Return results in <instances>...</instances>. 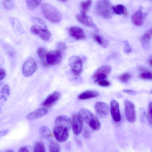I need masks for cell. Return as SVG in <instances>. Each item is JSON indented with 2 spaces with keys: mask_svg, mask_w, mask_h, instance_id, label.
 <instances>
[{
  "mask_svg": "<svg viewBox=\"0 0 152 152\" xmlns=\"http://www.w3.org/2000/svg\"><path fill=\"white\" fill-rule=\"evenodd\" d=\"M61 94L58 91H55L48 96L43 101L42 106L44 107H50L54 105L60 97Z\"/></svg>",
  "mask_w": 152,
  "mask_h": 152,
  "instance_id": "cell-12",
  "label": "cell"
},
{
  "mask_svg": "<svg viewBox=\"0 0 152 152\" xmlns=\"http://www.w3.org/2000/svg\"><path fill=\"white\" fill-rule=\"evenodd\" d=\"M83 125V121L79 114L75 113L71 117V126L74 134L78 135L81 132Z\"/></svg>",
  "mask_w": 152,
  "mask_h": 152,
  "instance_id": "cell-8",
  "label": "cell"
},
{
  "mask_svg": "<svg viewBox=\"0 0 152 152\" xmlns=\"http://www.w3.org/2000/svg\"><path fill=\"white\" fill-rule=\"evenodd\" d=\"M139 77L142 79L150 80L152 79V74L151 72L148 70L142 72L139 75Z\"/></svg>",
  "mask_w": 152,
  "mask_h": 152,
  "instance_id": "cell-32",
  "label": "cell"
},
{
  "mask_svg": "<svg viewBox=\"0 0 152 152\" xmlns=\"http://www.w3.org/2000/svg\"><path fill=\"white\" fill-rule=\"evenodd\" d=\"M33 152H46L45 145L42 141L36 142L34 145Z\"/></svg>",
  "mask_w": 152,
  "mask_h": 152,
  "instance_id": "cell-29",
  "label": "cell"
},
{
  "mask_svg": "<svg viewBox=\"0 0 152 152\" xmlns=\"http://www.w3.org/2000/svg\"><path fill=\"white\" fill-rule=\"evenodd\" d=\"M92 1L87 0L82 1L80 2L81 8L80 13L86 14L88 11L92 3Z\"/></svg>",
  "mask_w": 152,
  "mask_h": 152,
  "instance_id": "cell-27",
  "label": "cell"
},
{
  "mask_svg": "<svg viewBox=\"0 0 152 152\" xmlns=\"http://www.w3.org/2000/svg\"><path fill=\"white\" fill-rule=\"evenodd\" d=\"M60 1H61L62 2H66L67 1V0H60Z\"/></svg>",
  "mask_w": 152,
  "mask_h": 152,
  "instance_id": "cell-46",
  "label": "cell"
},
{
  "mask_svg": "<svg viewBox=\"0 0 152 152\" xmlns=\"http://www.w3.org/2000/svg\"><path fill=\"white\" fill-rule=\"evenodd\" d=\"M5 73L2 69H0V81L2 80L5 77Z\"/></svg>",
  "mask_w": 152,
  "mask_h": 152,
  "instance_id": "cell-42",
  "label": "cell"
},
{
  "mask_svg": "<svg viewBox=\"0 0 152 152\" xmlns=\"http://www.w3.org/2000/svg\"><path fill=\"white\" fill-rule=\"evenodd\" d=\"M112 4L108 0L98 1L96 5V9L97 13L106 19L110 18L113 14Z\"/></svg>",
  "mask_w": 152,
  "mask_h": 152,
  "instance_id": "cell-2",
  "label": "cell"
},
{
  "mask_svg": "<svg viewBox=\"0 0 152 152\" xmlns=\"http://www.w3.org/2000/svg\"><path fill=\"white\" fill-rule=\"evenodd\" d=\"M92 36L96 42L102 47L106 48L109 45V41L103 36L97 34L93 33Z\"/></svg>",
  "mask_w": 152,
  "mask_h": 152,
  "instance_id": "cell-20",
  "label": "cell"
},
{
  "mask_svg": "<svg viewBox=\"0 0 152 152\" xmlns=\"http://www.w3.org/2000/svg\"><path fill=\"white\" fill-rule=\"evenodd\" d=\"M0 93L1 97L7 100L10 93V89L7 84L5 85L1 88Z\"/></svg>",
  "mask_w": 152,
  "mask_h": 152,
  "instance_id": "cell-31",
  "label": "cell"
},
{
  "mask_svg": "<svg viewBox=\"0 0 152 152\" xmlns=\"http://www.w3.org/2000/svg\"><path fill=\"white\" fill-rule=\"evenodd\" d=\"M124 93L132 95H135L136 94V92L133 90L126 89L123 91Z\"/></svg>",
  "mask_w": 152,
  "mask_h": 152,
  "instance_id": "cell-41",
  "label": "cell"
},
{
  "mask_svg": "<svg viewBox=\"0 0 152 152\" xmlns=\"http://www.w3.org/2000/svg\"><path fill=\"white\" fill-rule=\"evenodd\" d=\"M82 132L83 136L85 138L88 139L90 138V135L87 128L84 127L83 128Z\"/></svg>",
  "mask_w": 152,
  "mask_h": 152,
  "instance_id": "cell-38",
  "label": "cell"
},
{
  "mask_svg": "<svg viewBox=\"0 0 152 152\" xmlns=\"http://www.w3.org/2000/svg\"><path fill=\"white\" fill-rule=\"evenodd\" d=\"M0 152H2L1 151H0Z\"/></svg>",
  "mask_w": 152,
  "mask_h": 152,
  "instance_id": "cell-47",
  "label": "cell"
},
{
  "mask_svg": "<svg viewBox=\"0 0 152 152\" xmlns=\"http://www.w3.org/2000/svg\"><path fill=\"white\" fill-rule=\"evenodd\" d=\"M48 149L49 152H60L61 147L56 142L51 141L49 143Z\"/></svg>",
  "mask_w": 152,
  "mask_h": 152,
  "instance_id": "cell-28",
  "label": "cell"
},
{
  "mask_svg": "<svg viewBox=\"0 0 152 152\" xmlns=\"http://www.w3.org/2000/svg\"><path fill=\"white\" fill-rule=\"evenodd\" d=\"M69 64L75 75L78 76L81 73L83 70V63L80 57L76 56L71 57L69 60Z\"/></svg>",
  "mask_w": 152,
  "mask_h": 152,
  "instance_id": "cell-4",
  "label": "cell"
},
{
  "mask_svg": "<svg viewBox=\"0 0 152 152\" xmlns=\"http://www.w3.org/2000/svg\"><path fill=\"white\" fill-rule=\"evenodd\" d=\"M79 115L83 121L88 125L93 119L94 116L89 110L85 108H82L80 110Z\"/></svg>",
  "mask_w": 152,
  "mask_h": 152,
  "instance_id": "cell-19",
  "label": "cell"
},
{
  "mask_svg": "<svg viewBox=\"0 0 152 152\" xmlns=\"http://www.w3.org/2000/svg\"><path fill=\"white\" fill-rule=\"evenodd\" d=\"M70 35L76 40H81L86 38V36L83 30L77 26L71 27L69 29Z\"/></svg>",
  "mask_w": 152,
  "mask_h": 152,
  "instance_id": "cell-14",
  "label": "cell"
},
{
  "mask_svg": "<svg viewBox=\"0 0 152 152\" xmlns=\"http://www.w3.org/2000/svg\"><path fill=\"white\" fill-rule=\"evenodd\" d=\"M76 18L80 23L85 26L92 28L96 31H99V29L94 22L92 18L87 15L86 14L81 13L77 14L76 15Z\"/></svg>",
  "mask_w": 152,
  "mask_h": 152,
  "instance_id": "cell-11",
  "label": "cell"
},
{
  "mask_svg": "<svg viewBox=\"0 0 152 152\" xmlns=\"http://www.w3.org/2000/svg\"><path fill=\"white\" fill-rule=\"evenodd\" d=\"M57 50L62 54L66 50V46L64 42H58L57 44Z\"/></svg>",
  "mask_w": 152,
  "mask_h": 152,
  "instance_id": "cell-34",
  "label": "cell"
},
{
  "mask_svg": "<svg viewBox=\"0 0 152 152\" xmlns=\"http://www.w3.org/2000/svg\"><path fill=\"white\" fill-rule=\"evenodd\" d=\"M37 64L36 61L31 58L27 59L24 62L22 66V74L25 77H28L33 74L36 70Z\"/></svg>",
  "mask_w": 152,
  "mask_h": 152,
  "instance_id": "cell-9",
  "label": "cell"
},
{
  "mask_svg": "<svg viewBox=\"0 0 152 152\" xmlns=\"http://www.w3.org/2000/svg\"><path fill=\"white\" fill-rule=\"evenodd\" d=\"M113 10L117 14L123 15L125 17L127 16V12L126 7L123 4H118L113 6Z\"/></svg>",
  "mask_w": 152,
  "mask_h": 152,
  "instance_id": "cell-24",
  "label": "cell"
},
{
  "mask_svg": "<svg viewBox=\"0 0 152 152\" xmlns=\"http://www.w3.org/2000/svg\"><path fill=\"white\" fill-rule=\"evenodd\" d=\"M124 51L126 54L130 53L132 51V48L127 40H125L124 42Z\"/></svg>",
  "mask_w": 152,
  "mask_h": 152,
  "instance_id": "cell-35",
  "label": "cell"
},
{
  "mask_svg": "<svg viewBox=\"0 0 152 152\" xmlns=\"http://www.w3.org/2000/svg\"><path fill=\"white\" fill-rule=\"evenodd\" d=\"M145 15V14L143 12L142 8H140L132 16V23L137 26H141L143 24Z\"/></svg>",
  "mask_w": 152,
  "mask_h": 152,
  "instance_id": "cell-16",
  "label": "cell"
},
{
  "mask_svg": "<svg viewBox=\"0 0 152 152\" xmlns=\"http://www.w3.org/2000/svg\"><path fill=\"white\" fill-rule=\"evenodd\" d=\"M18 152H29L27 148L25 147L20 148Z\"/></svg>",
  "mask_w": 152,
  "mask_h": 152,
  "instance_id": "cell-43",
  "label": "cell"
},
{
  "mask_svg": "<svg viewBox=\"0 0 152 152\" xmlns=\"http://www.w3.org/2000/svg\"><path fill=\"white\" fill-rule=\"evenodd\" d=\"M69 130L67 128L58 126H55L53 129L54 136L58 142H62L66 141L69 135Z\"/></svg>",
  "mask_w": 152,
  "mask_h": 152,
  "instance_id": "cell-6",
  "label": "cell"
},
{
  "mask_svg": "<svg viewBox=\"0 0 152 152\" xmlns=\"http://www.w3.org/2000/svg\"><path fill=\"white\" fill-rule=\"evenodd\" d=\"M110 112L112 117L115 122H119L121 120L119 104L116 100H112L110 105Z\"/></svg>",
  "mask_w": 152,
  "mask_h": 152,
  "instance_id": "cell-15",
  "label": "cell"
},
{
  "mask_svg": "<svg viewBox=\"0 0 152 152\" xmlns=\"http://www.w3.org/2000/svg\"><path fill=\"white\" fill-rule=\"evenodd\" d=\"M132 77V75L129 73L124 72L118 77L119 80L124 82L129 81Z\"/></svg>",
  "mask_w": 152,
  "mask_h": 152,
  "instance_id": "cell-33",
  "label": "cell"
},
{
  "mask_svg": "<svg viewBox=\"0 0 152 152\" xmlns=\"http://www.w3.org/2000/svg\"><path fill=\"white\" fill-rule=\"evenodd\" d=\"M88 126L91 129L95 131L99 130L101 127V124L100 121L97 117L94 115L93 119Z\"/></svg>",
  "mask_w": 152,
  "mask_h": 152,
  "instance_id": "cell-25",
  "label": "cell"
},
{
  "mask_svg": "<svg viewBox=\"0 0 152 152\" xmlns=\"http://www.w3.org/2000/svg\"><path fill=\"white\" fill-rule=\"evenodd\" d=\"M95 110L97 113L101 117H106L109 112L108 105L104 102H98L95 105Z\"/></svg>",
  "mask_w": 152,
  "mask_h": 152,
  "instance_id": "cell-13",
  "label": "cell"
},
{
  "mask_svg": "<svg viewBox=\"0 0 152 152\" xmlns=\"http://www.w3.org/2000/svg\"><path fill=\"white\" fill-rule=\"evenodd\" d=\"M54 124L55 126H63L69 130L71 127V119L67 115H59L56 118Z\"/></svg>",
  "mask_w": 152,
  "mask_h": 152,
  "instance_id": "cell-17",
  "label": "cell"
},
{
  "mask_svg": "<svg viewBox=\"0 0 152 152\" xmlns=\"http://www.w3.org/2000/svg\"><path fill=\"white\" fill-rule=\"evenodd\" d=\"M152 36L151 29L145 33L141 38V42L143 48L147 49L149 48Z\"/></svg>",
  "mask_w": 152,
  "mask_h": 152,
  "instance_id": "cell-21",
  "label": "cell"
},
{
  "mask_svg": "<svg viewBox=\"0 0 152 152\" xmlns=\"http://www.w3.org/2000/svg\"><path fill=\"white\" fill-rule=\"evenodd\" d=\"M41 8L43 15L50 21L58 23L62 19V15L61 12L53 5L44 3L42 4Z\"/></svg>",
  "mask_w": 152,
  "mask_h": 152,
  "instance_id": "cell-1",
  "label": "cell"
},
{
  "mask_svg": "<svg viewBox=\"0 0 152 152\" xmlns=\"http://www.w3.org/2000/svg\"><path fill=\"white\" fill-rule=\"evenodd\" d=\"M5 152H14V151L12 150H8L6 151Z\"/></svg>",
  "mask_w": 152,
  "mask_h": 152,
  "instance_id": "cell-45",
  "label": "cell"
},
{
  "mask_svg": "<svg viewBox=\"0 0 152 152\" xmlns=\"http://www.w3.org/2000/svg\"><path fill=\"white\" fill-rule=\"evenodd\" d=\"M30 31L33 34L38 35L45 41L49 40L51 36V33L47 28L38 25L32 26L30 28Z\"/></svg>",
  "mask_w": 152,
  "mask_h": 152,
  "instance_id": "cell-7",
  "label": "cell"
},
{
  "mask_svg": "<svg viewBox=\"0 0 152 152\" xmlns=\"http://www.w3.org/2000/svg\"><path fill=\"white\" fill-rule=\"evenodd\" d=\"M148 62L150 65H151V66L152 65V58L151 56H150L149 60H148Z\"/></svg>",
  "mask_w": 152,
  "mask_h": 152,
  "instance_id": "cell-44",
  "label": "cell"
},
{
  "mask_svg": "<svg viewBox=\"0 0 152 152\" xmlns=\"http://www.w3.org/2000/svg\"><path fill=\"white\" fill-rule=\"evenodd\" d=\"M38 56L43 65L45 67H48L49 65L48 64L46 61L47 51L43 47H40L37 50Z\"/></svg>",
  "mask_w": 152,
  "mask_h": 152,
  "instance_id": "cell-23",
  "label": "cell"
},
{
  "mask_svg": "<svg viewBox=\"0 0 152 152\" xmlns=\"http://www.w3.org/2000/svg\"><path fill=\"white\" fill-rule=\"evenodd\" d=\"M98 84L100 86L107 87L110 85V82L106 80H100L98 82Z\"/></svg>",
  "mask_w": 152,
  "mask_h": 152,
  "instance_id": "cell-40",
  "label": "cell"
},
{
  "mask_svg": "<svg viewBox=\"0 0 152 152\" xmlns=\"http://www.w3.org/2000/svg\"><path fill=\"white\" fill-rule=\"evenodd\" d=\"M33 21L38 23L43 27L47 28L46 25L44 21L42 19L38 18H34Z\"/></svg>",
  "mask_w": 152,
  "mask_h": 152,
  "instance_id": "cell-39",
  "label": "cell"
},
{
  "mask_svg": "<svg viewBox=\"0 0 152 152\" xmlns=\"http://www.w3.org/2000/svg\"><path fill=\"white\" fill-rule=\"evenodd\" d=\"M99 95V93L95 91H87L79 95L78 98L80 100H84L96 97Z\"/></svg>",
  "mask_w": 152,
  "mask_h": 152,
  "instance_id": "cell-22",
  "label": "cell"
},
{
  "mask_svg": "<svg viewBox=\"0 0 152 152\" xmlns=\"http://www.w3.org/2000/svg\"><path fill=\"white\" fill-rule=\"evenodd\" d=\"M152 102H151L148 106L147 114L148 121L151 124H152Z\"/></svg>",
  "mask_w": 152,
  "mask_h": 152,
  "instance_id": "cell-36",
  "label": "cell"
},
{
  "mask_svg": "<svg viewBox=\"0 0 152 152\" xmlns=\"http://www.w3.org/2000/svg\"><path fill=\"white\" fill-rule=\"evenodd\" d=\"M48 110L45 108H40L28 113L26 118L29 120L31 121L38 119L46 115Z\"/></svg>",
  "mask_w": 152,
  "mask_h": 152,
  "instance_id": "cell-18",
  "label": "cell"
},
{
  "mask_svg": "<svg viewBox=\"0 0 152 152\" xmlns=\"http://www.w3.org/2000/svg\"><path fill=\"white\" fill-rule=\"evenodd\" d=\"M27 6L29 9L34 10L36 9L40 4L41 0H27L26 1Z\"/></svg>",
  "mask_w": 152,
  "mask_h": 152,
  "instance_id": "cell-30",
  "label": "cell"
},
{
  "mask_svg": "<svg viewBox=\"0 0 152 152\" xmlns=\"http://www.w3.org/2000/svg\"><path fill=\"white\" fill-rule=\"evenodd\" d=\"M111 68L109 65H104L99 67L94 73L93 78L95 83L106 80L111 71Z\"/></svg>",
  "mask_w": 152,
  "mask_h": 152,
  "instance_id": "cell-3",
  "label": "cell"
},
{
  "mask_svg": "<svg viewBox=\"0 0 152 152\" xmlns=\"http://www.w3.org/2000/svg\"><path fill=\"white\" fill-rule=\"evenodd\" d=\"M125 114L127 121L130 123H134L136 119L135 107L131 101L126 100L124 102Z\"/></svg>",
  "mask_w": 152,
  "mask_h": 152,
  "instance_id": "cell-5",
  "label": "cell"
},
{
  "mask_svg": "<svg viewBox=\"0 0 152 152\" xmlns=\"http://www.w3.org/2000/svg\"><path fill=\"white\" fill-rule=\"evenodd\" d=\"M62 59V54L57 50H50L47 53L46 61L49 65H54L59 64Z\"/></svg>",
  "mask_w": 152,
  "mask_h": 152,
  "instance_id": "cell-10",
  "label": "cell"
},
{
  "mask_svg": "<svg viewBox=\"0 0 152 152\" xmlns=\"http://www.w3.org/2000/svg\"><path fill=\"white\" fill-rule=\"evenodd\" d=\"M3 3L4 7L7 9H12L14 7V4L11 1H4Z\"/></svg>",
  "mask_w": 152,
  "mask_h": 152,
  "instance_id": "cell-37",
  "label": "cell"
},
{
  "mask_svg": "<svg viewBox=\"0 0 152 152\" xmlns=\"http://www.w3.org/2000/svg\"><path fill=\"white\" fill-rule=\"evenodd\" d=\"M39 134L42 137L48 139L51 136V133L49 128L45 126H43L39 128Z\"/></svg>",
  "mask_w": 152,
  "mask_h": 152,
  "instance_id": "cell-26",
  "label": "cell"
}]
</instances>
